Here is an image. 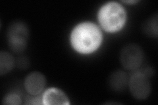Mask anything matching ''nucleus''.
Instances as JSON below:
<instances>
[{
	"label": "nucleus",
	"instance_id": "nucleus-6",
	"mask_svg": "<svg viewBox=\"0 0 158 105\" xmlns=\"http://www.w3.org/2000/svg\"><path fill=\"white\" fill-rule=\"evenodd\" d=\"M45 86L46 78L42 73L38 72L30 73L24 81L25 89L32 95H39L43 91Z\"/></svg>",
	"mask_w": 158,
	"mask_h": 105
},
{
	"label": "nucleus",
	"instance_id": "nucleus-12",
	"mask_svg": "<svg viewBox=\"0 0 158 105\" xmlns=\"http://www.w3.org/2000/svg\"><path fill=\"white\" fill-rule=\"evenodd\" d=\"M28 64L27 59H21L19 61V65L20 68H23V67H27V64Z\"/></svg>",
	"mask_w": 158,
	"mask_h": 105
},
{
	"label": "nucleus",
	"instance_id": "nucleus-1",
	"mask_svg": "<svg viewBox=\"0 0 158 105\" xmlns=\"http://www.w3.org/2000/svg\"><path fill=\"white\" fill-rule=\"evenodd\" d=\"M102 41L100 29L92 22H82L74 28L71 36L73 47L78 53H91L100 47Z\"/></svg>",
	"mask_w": 158,
	"mask_h": 105
},
{
	"label": "nucleus",
	"instance_id": "nucleus-2",
	"mask_svg": "<svg viewBox=\"0 0 158 105\" xmlns=\"http://www.w3.org/2000/svg\"><path fill=\"white\" fill-rule=\"evenodd\" d=\"M127 14L121 5L115 2L102 6L98 13V20L101 26L108 32H115L124 26Z\"/></svg>",
	"mask_w": 158,
	"mask_h": 105
},
{
	"label": "nucleus",
	"instance_id": "nucleus-5",
	"mask_svg": "<svg viewBox=\"0 0 158 105\" xmlns=\"http://www.w3.org/2000/svg\"><path fill=\"white\" fill-rule=\"evenodd\" d=\"M128 86L131 94L136 99L144 100L150 95L151 84L146 72L137 71L128 79Z\"/></svg>",
	"mask_w": 158,
	"mask_h": 105
},
{
	"label": "nucleus",
	"instance_id": "nucleus-10",
	"mask_svg": "<svg viewBox=\"0 0 158 105\" xmlns=\"http://www.w3.org/2000/svg\"><path fill=\"white\" fill-rule=\"evenodd\" d=\"M157 14L151 17L142 25V30L148 36L157 37L158 31Z\"/></svg>",
	"mask_w": 158,
	"mask_h": 105
},
{
	"label": "nucleus",
	"instance_id": "nucleus-8",
	"mask_svg": "<svg viewBox=\"0 0 158 105\" xmlns=\"http://www.w3.org/2000/svg\"><path fill=\"white\" fill-rule=\"evenodd\" d=\"M127 74L121 71L113 72L109 78V84L110 87L115 91H122L125 90L128 85Z\"/></svg>",
	"mask_w": 158,
	"mask_h": 105
},
{
	"label": "nucleus",
	"instance_id": "nucleus-13",
	"mask_svg": "<svg viewBox=\"0 0 158 105\" xmlns=\"http://www.w3.org/2000/svg\"><path fill=\"white\" fill-rule=\"evenodd\" d=\"M123 2L126 3H135L138 2L137 1H133V0H132V1H123Z\"/></svg>",
	"mask_w": 158,
	"mask_h": 105
},
{
	"label": "nucleus",
	"instance_id": "nucleus-3",
	"mask_svg": "<svg viewBox=\"0 0 158 105\" xmlns=\"http://www.w3.org/2000/svg\"><path fill=\"white\" fill-rule=\"evenodd\" d=\"M7 43L9 48L15 53H21L27 47L29 29L23 21H15L7 30Z\"/></svg>",
	"mask_w": 158,
	"mask_h": 105
},
{
	"label": "nucleus",
	"instance_id": "nucleus-11",
	"mask_svg": "<svg viewBox=\"0 0 158 105\" xmlns=\"http://www.w3.org/2000/svg\"><path fill=\"white\" fill-rule=\"evenodd\" d=\"M22 103V99L19 95L15 93H9L5 96L2 103L8 105H19Z\"/></svg>",
	"mask_w": 158,
	"mask_h": 105
},
{
	"label": "nucleus",
	"instance_id": "nucleus-4",
	"mask_svg": "<svg viewBox=\"0 0 158 105\" xmlns=\"http://www.w3.org/2000/svg\"><path fill=\"white\" fill-rule=\"evenodd\" d=\"M144 60L142 49L136 43H130L123 47L120 53V61L123 68L135 71L139 68Z\"/></svg>",
	"mask_w": 158,
	"mask_h": 105
},
{
	"label": "nucleus",
	"instance_id": "nucleus-7",
	"mask_svg": "<svg viewBox=\"0 0 158 105\" xmlns=\"http://www.w3.org/2000/svg\"><path fill=\"white\" fill-rule=\"evenodd\" d=\"M42 104L45 105H55L70 104L67 96L61 89L57 88H49L44 93L42 99Z\"/></svg>",
	"mask_w": 158,
	"mask_h": 105
},
{
	"label": "nucleus",
	"instance_id": "nucleus-9",
	"mask_svg": "<svg viewBox=\"0 0 158 105\" xmlns=\"http://www.w3.org/2000/svg\"><path fill=\"white\" fill-rule=\"evenodd\" d=\"M15 65V59L11 54L2 51L0 53V74L1 76L10 72Z\"/></svg>",
	"mask_w": 158,
	"mask_h": 105
}]
</instances>
